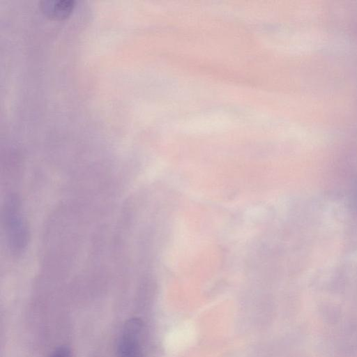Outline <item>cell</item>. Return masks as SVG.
I'll return each mask as SVG.
<instances>
[{
	"label": "cell",
	"instance_id": "cell-1",
	"mask_svg": "<svg viewBox=\"0 0 357 357\" xmlns=\"http://www.w3.org/2000/svg\"><path fill=\"white\" fill-rule=\"evenodd\" d=\"M18 204L16 199L11 197L5 204L3 213L8 242L15 253H20L24 248L27 237Z\"/></svg>",
	"mask_w": 357,
	"mask_h": 357
},
{
	"label": "cell",
	"instance_id": "cell-2",
	"mask_svg": "<svg viewBox=\"0 0 357 357\" xmlns=\"http://www.w3.org/2000/svg\"><path fill=\"white\" fill-rule=\"evenodd\" d=\"M143 329V322L140 319L134 317L126 321L118 340V357H144Z\"/></svg>",
	"mask_w": 357,
	"mask_h": 357
},
{
	"label": "cell",
	"instance_id": "cell-3",
	"mask_svg": "<svg viewBox=\"0 0 357 357\" xmlns=\"http://www.w3.org/2000/svg\"><path fill=\"white\" fill-rule=\"evenodd\" d=\"M74 3V1L71 0L47 1L44 2L43 7L49 17L62 20L71 13Z\"/></svg>",
	"mask_w": 357,
	"mask_h": 357
},
{
	"label": "cell",
	"instance_id": "cell-4",
	"mask_svg": "<svg viewBox=\"0 0 357 357\" xmlns=\"http://www.w3.org/2000/svg\"><path fill=\"white\" fill-rule=\"evenodd\" d=\"M50 357H72V353L68 347L61 346L55 349Z\"/></svg>",
	"mask_w": 357,
	"mask_h": 357
}]
</instances>
